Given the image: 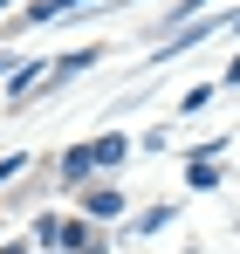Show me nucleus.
I'll return each mask as SVG.
<instances>
[{"label":"nucleus","instance_id":"f257e3e1","mask_svg":"<svg viewBox=\"0 0 240 254\" xmlns=\"http://www.w3.org/2000/svg\"><path fill=\"white\" fill-rule=\"evenodd\" d=\"M123 151H130V137H123V130H103V137H96V165H117Z\"/></svg>","mask_w":240,"mask_h":254},{"label":"nucleus","instance_id":"f03ea898","mask_svg":"<svg viewBox=\"0 0 240 254\" xmlns=\"http://www.w3.org/2000/svg\"><path fill=\"white\" fill-rule=\"evenodd\" d=\"M82 0H35V7H28V21H55V14H76Z\"/></svg>","mask_w":240,"mask_h":254},{"label":"nucleus","instance_id":"7ed1b4c3","mask_svg":"<svg viewBox=\"0 0 240 254\" xmlns=\"http://www.w3.org/2000/svg\"><path fill=\"white\" fill-rule=\"evenodd\" d=\"M96 165V144H76V151H69V158H62V172H69V179H82V172Z\"/></svg>","mask_w":240,"mask_h":254},{"label":"nucleus","instance_id":"20e7f679","mask_svg":"<svg viewBox=\"0 0 240 254\" xmlns=\"http://www.w3.org/2000/svg\"><path fill=\"white\" fill-rule=\"evenodd\" d=\"M213 179H220V165H213V151H199L192 158V186H213Z\"/></svg>","mask_w":240,"mask_h":254},{"label":"nucleus","instance_id":"39448f33","mask_svg":"<svg viewBox=\"0 0 240 254\" xmlns=\"http://www.w3.org/2000/svg\"><path fill=\"white\" fill-rule=\"evenodd\" d=\"M14 172H21V151H14V158H0V179H14Z\"/></svg>","mask_w":240,"mask_h":254},{"label":"nucleus","instance_id":"423d86ee","mask_svg":"<svg viewBox=\"0 0 240 254\" xmlns=\"http://www.w3.org/2000/svg\"><path fill=\"white\" fill-rule=\"evenodd\" d=\"M227 76H234V83H240V62H234V69H227Z\"/></svg>","mask_w":240,"mask_h":254},{"label":"nucleus","instance_id":"0eeeda50","mask_svg":"<svg viewBox=\"0 0 240 254\" xmlns=\"http://www.w3.org/2000/svg\"><path fill=\"white\" fill-rule=\"evenodd\" d=\"M0 254H28V248H0Z\"/></svg>","mask_w":240,"mask_h":254},{"label":"nucleus","instance_id":"6e6552de","mask_svg":"<svg viewBox=\"0 0 240 254\" xmlns=\"http://www.w3.org/2000/svg\"><path fill=\"white\" fill-rule=\"evenodd\" d=\"M0 7H7V0H0Z\"/></svg>","mask_w":240,"mask_h":254}]
</instances>
